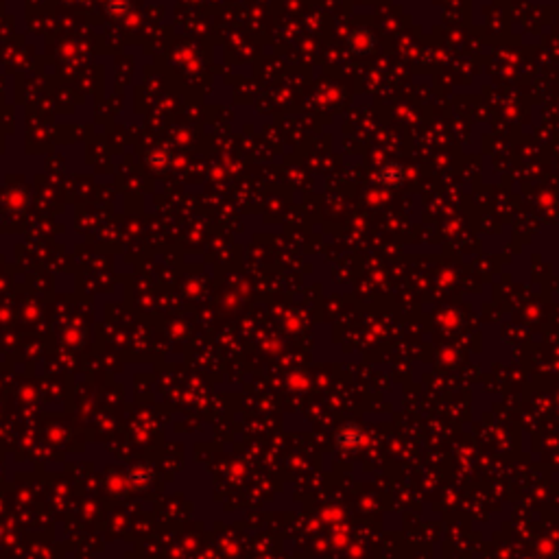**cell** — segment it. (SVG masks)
<instances>
[{
    "instance_id": "cell-1",
    "label": "cell",
    "mask_w": 559,
    "mask_h": 559,
    "mask_svg": "<svg viewBox=\"0 0 559 559\" xmlns=\"http://www.w3.org/2000/svg\"><path fill=\"white\" fill-rule=\"evenodd\" d=\"M131 481H133L136 485L147 483V481H149V470H147V468H143V470H133V472H131Z\"/></svg>"
}]
</instances>
